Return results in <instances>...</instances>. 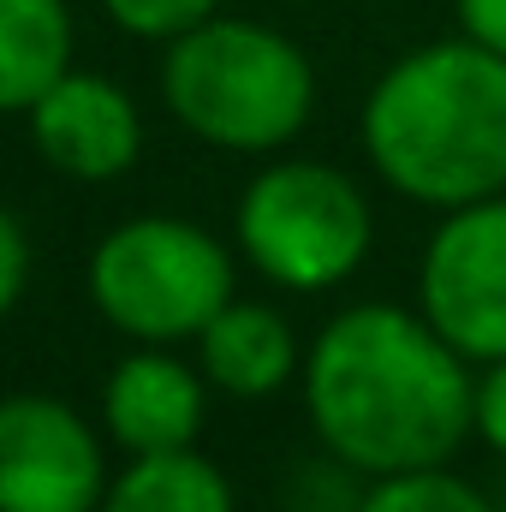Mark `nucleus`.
Here are the masks:
<instances>
[{
    "label": "nucleus",
    "instance_id": "obj_10",
    "mask_svg": "<svg viewBox=\"0 0 506 512\" xmlns=\"http://www.w3.org/2000/svg\"><path fill=\"white\" fill-rule=\"evenodd\" d=\"M197 370L227 399H268L304 370L298 334L274 304L233 298L203 334H197Z\"/></svg>",
    "mask_w": 506,
    "mask_h": 512
},
{
    "label": "nucleus",
    "instance_id": "obj_11",
    "mask_svg": "<svg viewBox=\"0 0 506 512\" xmlns=\"http://www.w3.org/2000/svg\"><path fill=\"white\" fill-rule=\"evenodd\" d=\"M72 48L66 0H0V114H30V102L72 72Z\"/></svg>",
    "mask_w": 506,
    "mask_h": 512
},
{
    "label": "nucleus",
    "instance_id": "obj_7",
    "mask_svg": "<svg viewBox=\"0 0 506 512\" xmlns=\"http://www.w3.org/2000/svg\"><path fill=\"white\" fill-rule=\"evenodd\" d=\"M108 495L102 435L54 393L0 399V512H96Z\"/></svg>",
    "mask_w": 506,
    "mask_h": 512
},
{
    "label": "nucleus",
    "instance_id": "obj_3",
    "mask_svg": "<svg viewBox=\"0 0 506 512\" xmlns=\"http://www.w3.org/2000/svg\"><path fill=\"white\" fill-rule=\"evenodd\" d=\"M161 102L191 137L215 149L274 155L310 126L316 66L292 36L215 12L167 42Z\"/></svg>",
    "mask_w": 506,
    "mask_h": 512
},
{
    "label": "nucleus",
    "instance_id": "obj_4",
    "mask_svg": "<svg viewBox=\"0 0 506 512\" xmlns=\"http://www.w3.org/2000/svg\"><path fill=\"white\" fill-rule=\"evenodd\" d=\"M90 304L137 346L197 340L233 304V251L179 215H137L90 251Z\"/></svg>",
    "mask_w": 506,
    "mask_h": 512
},
{
    "label": "nucleus",
    "instance_id": "obj_16",
    "mask_svg": "<svg viewBox=\"0 0 506 512\" xmlns=\"http://www.w3.org/2000/svg\"><path fill=\"white\" fill-rule=\"evenodd\" d=\"M477 435H483V447H495L506 459V358L483 364V382H477Z\"/></svg>",
    "mask_w": 506,
    "mask_h": 512
},
{
    "label": "nucleus",
    "instance_id": "obj_17",
    "mask_svg": "<svg viewBox=\"0 0 506 512\" xmlns=\"http://www.w3.org/2000/svg\"><path fill=\"white\" fill-rule=\"evenodd\" d=\"M453 12H459V36L506 54V0H453Z\"/></svg>",
    "mask_w": 506,
    "mask_h": 512
},
{
    "label": "nucleus",
    "instance_id": "obj_5",
    "mask_svg": "<svg viewBox=\"0 0 506 512\" xmlns=\"http://www.w3.org/2000/svg\"><path fill=\"white\" fill-rule=\"evenodd\" d=\"M239 256L280 292H334L370 256L376 215L358 179L334 161H268L245 185Z\"/></svg>",
    "mask_w": 506,
    "mask_h": 512
},
{
    "label": "nucleus",
    "instance_id": "obj_13",
    "mask_svg": "<svg viewBox=\"0 0 506 512\" xmlns=\"http://www.w3.org/2000/svg\"><path fill=\"white\" fill-rule=\"evenodd\" d=\"M352 512H501V507L477 483L453 477L447 465H423V471L370 477V489L358 495Z\"/></svg>",
    "mask_w": 506,
    "mask_h": 512
},
{
    "label": "nucleus",
    "instance_id": "obj_8",
    "mask_svg": "<svg viewBox=\"0 0 506 512\" xmlns=\"http://www.w3.org/2000/svg\"><path fill=\"white\" fill-rule=\"evenodd\" d=\"M30 143L36 155L84 185H108L137 167L143 155V114L126 90L102 72H60L36 102H30Z\"/></svg>",
    "mask_w": 506,
    "mask_h": 512
},
{
    "label": "nucleus",
    "instance_id": "obj_6",
    "mask_svg": "<svg viewBox=\"0 0 506 512\" xmlns=\"http://www.w3.org/2000/svg\"><path fill=\"white\" fill-rule=\"evenodd\" d=\"M417 310L459 358H506V191L441 215L417 262Z\"/></svg>",
    "mask_w": 506,
    "mask_h": 512
},
{
    "label": "nucleus",
    "instance_id": "obj_15",
    "mask_svg": "<svg viewBox=\"0 0 506 512\" xmlns=\"http://www.w3.org/2000/svg\"><path fill=\"white\" fill-rule=\"evenodd\" d=\"M24 286H30V239H24L18 215L0 209V316H12Z\"/></svg>",
    "mask_w": 506,
    "mask_h": 512
},
{
    "label": "nucleus",
    "instance_id": "obj_14",
    "mask_svg": "<svg viewBox=\"0 0 506 512\" xmlns=\"http://www.w3.org/2000/svg\"><path fill=\"white\" fill-rule=\"evenodd\" d=\"M102 12L143 42H173L185 30H197L203 18L221 12V0H102Z\"/></svg>",
    "mask_w": 506,
    "mask_h": 512
},
{
    "label": "nucleus",
    "instance_id": "obj_18",
    "mask_svg": "<svg viewBox=\"0 0 506 512\" xmlns=\"http://www.w3.org/2000/svg\"><path fill=\"white\" fill-rule=\"evenodd\" d=\"M501 512H506V507H501Z\"/></svg>",
    "mask_w": 506,
    "mask_h": 512
},
{
    "label": "nucleus",
    "instance_id": "obj_1",
    "mask_svg": "<svg viewBox=\"0 0 506 512\" xmlns=\"http://www.w3.org/2000/svg\"><path fill=\"white\" fill-rule=\"evenodd\" d=\"M304 411L334 465L393 477L447 465L477 435V382L423 310L352 304L304 352Z\"/></svg>",
    "mask_w": 506,
    "mask_h": 512
},
{
    "label": "nucleus",
    "instance_id": "obj_2",
    "mask_svg": "<svg viewBox=\"0 0 506 512\" xmlns=\"http://www.w3.org/2000/svg\"><path fill=\"white\" fill-rule=\"evenodd\" d=\"M364 155L423 209H465L506 191V54L447 36L399 54L364 102Z\"/></svg>",
    "mask_w": 506,
    "mask_h": 512
},
{
    "label": "nucleus",
    "instance_id": "obj_12",
    "mask_svg": "<svg viewBox=\"0 0 506 512\" xmlns=\"http://www.w3.org/2000/svg\"><path fill=\"white\" fill-rule=\"evenodd\" d=\"M96 512H233V483L197 447L137 453L120 477H108V495Z\"/></svg>",
    "mask_w": 506,
    "mask_h": 512
},
{
    "label": "nucleus",
    "instance_id": "obj_9",
    "mask_svg": "<svg viewBox=\"0 0 506 512\" xmlns=\"http://www.w3.org/2000/svg\"><path fill=\"white\" fill-rule=\"evenodd\" d=\"M203 417H209V376L173 358L167 346H143L120 358L102 382V429L126 459L197 447Z\"/></svg>",
    "mask_w": 506,
    "mask_h": 512
}]
</instances>
